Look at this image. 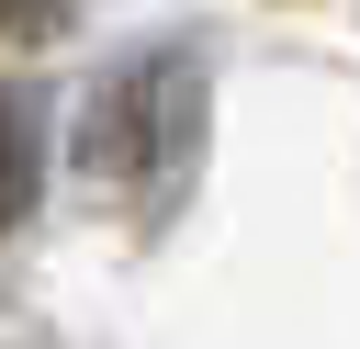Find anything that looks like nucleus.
I'll return each instance as SVG.
<instances>
[{
  "label": "nucleus",
  "instance_id": "nucleus-1",
  "mask_svg": "<svg viewBox=\"0 0 360 349\" xmlns=\"http://www.w3.org/2000/svg\"><path fill=\"white\" fill-rule=\"evenodd\" d=\"M191 146H202V68H191V56L146 45V56H124V68L90 90V124H79L90 180H112V191H135V203H169V191L191 180Z\"/></svg>",
  "mask_w": 360,
  "mask_h": 349
},
{
  "label": "nucleus",
  "instance_id": "nucleus-2",
  "mask_svg": "<svg viewBox=\"0 0 360 349\" xmlns=\"http://www.w3.org/2000/svg\"><path fill=\"white\" fill-rule=\"evenodd\" d=\"M34 180H45V113L22 79H0V236L34 214Z\"/></svg>",
  "mask_w": 360,
  "mask_h": 349
}]
</instances>
